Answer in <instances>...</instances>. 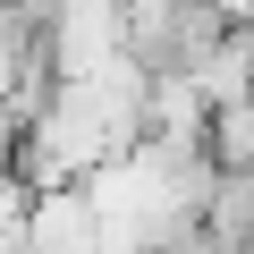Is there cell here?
<instances>
[{
	"instance_id": "1",
	"label": "cell",
	"mask_w": 254,
	"mask_h": 254,
	"mask_svg": "<svg viewBox=\"0 0 254 254\" xmlns=\"http://www.w3.org/2000/svg\"><path fill=\"white\" fill-rule=\"evenodd\" d=\"M246 34H254V26H246Z\"/></svg>"
}]
</instances>
